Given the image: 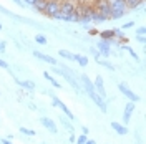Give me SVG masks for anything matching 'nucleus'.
Segmentation results:
<instances>
[{
  "label": "nucleus",
  "mask_w": 146,
  "mask_h": 144,
  "mask_svg": "<svg viewBox=\"0 0 146 144\" xmlns=\"http://www.w3.org/2000/svg\"><path fill=\"white\" fill-rule=\"evenodd\" d=\"M76 5L78 0H62L60 5V12L55 17V20H62V22H73L78 23V12H76Z\"/></svg>",
  "instance_id": "nucleus-1"
},
{
  "label": "nucleus",
  "mask_w": 146,
  "mask_h": 144,
  "mask_svg": "<svg viewBox=\"0 0 146 144\" xmlns=\"http://www.w3.org/2000/svg\"><path fill=\"white\" fill-rule=\"evenodd\" d=\"M110 5V20H119L123 18L125 15L128 13V9H126V2L125 0H106Z\"/></svg>",
  "instance_id": "nucleus-2"
},
{
  "label": "nucleus",
  "mask_w": 146,
  "mask_h": 144,
  "mask_svg": "<svg viewBox=\"0 0 146 144\" xmlns=\"http://www.w3.org/2000/svg\"><path fill=\"white\" fill-rule=\"evenodd\" d=\"M60 5H62V0H46V7L43 10V15L55 20V17L60 12Z\"/></svg>",
  "instance_id": "nucleus-3"
},
{
  "label": "nucleus",
  "mask_w": 146,
  "mask_h": 144,
  "mask_svg": "<svg viewBox=\"0 0 146 144\" xmlns=\"http://www.w3.org/2000/svg\"><path fill=\"white\" fill-rule=\"evenodd\" d=\"M93 9L96 10L101 17L106 18V22L110 20V13H111V10H110V5H108V2H106V0H95Z\"/></svg>",
  "instance_id": "nucleus-4"
},
{
  "label": "nucleus",
  "mask_w": 146,
  "mask_h": 144,
  "mask_svg": "<svg viewBox=\"0 0 146 144\" xmlns=\"http://www.w3.org/2000/svg\"><path fill=\"white\" fill-rule=\"evenodd\" d=\"M80 83H82V90L90 96V99L96 94V91H95V86H93V80H90L86 75H82V78H80Z\"/></svg>",
  "instance_id": "nucleus-5"
},
{
  "label": "nucleus",
  "mask_w": 146,
  "mask_h": 144,
  "mask_svg": "<svg viewBox=\"0 0 146 144\" xmlns=\"http://www.w3.org/2000/svg\"><path fill=\"white\" fill-rule=\"evenodd\" d=\"M52 104H53L55 108H60V109H62V111H63V114H65V116H68V119H70V121H73V119H75V114H73L72 111L68 109V106H66V104H65L60 98H56L55 94L52 96Z\"/></svg>",
  "instance_id": "nucleus-6"
},
{
  "label": "nucleus",
  "mask_w": 146,
  "mask_h": 144,
  "mask_svg": "<svg viewBox=\"0 0 146 144\" xmlns=\"http://www.w3.org/2000/svg\"><path fill=\"white\" fill-rule=\"evenodd\" d=\"M93 86H95V91H96V94L101 96V98L106 101L108 98V94H106V90H105V80H103V76H95V81H93Z\"/></svg>",
  "instance_id": "nucleus-7"
},
{
  "label": "nucleus",
  "mask_w": 146,
  "mask_h": 144,
  "mask_svg": "<svg viewBox=\"0 0 146 144\" xmlns=\"http://www.w3.org/2000/svg\"><path fill=\"white\" fill-rule=\"evenodd\" d=\"M118 90H119V93H121L123 96H126L131 103H136V101H139V96H138L135 91H131L129 88H128L126 83H119V85H118Z\"/></svg>",
  "instance_id": "nucleus-8"
},
{
  "label": "nucleus",
  "mask_w": 146,
  "mask_h": 144,
  "mask_svg": "<svg viewBox=\"0 0 146 144\" xmlns=\"http://www.w3.org/2000/svg\"><path fill=\"white\" fill-rule=\"evenodd\" d=\"M111 43H110V40H101L96 43V50H98V53H100V56H103V58H108V56H111L110 55V52H111Z\"/></svg>",
  "instance_id": "nucleus-9"
},
{
  "label": "nucleus",
  "mask_w": 146,
  "mask_h": 144,
  "mask_svg": "<svg viewBox=\"0 0 146 144\" xmlns=\"http://www.w3.org/2000/svg\"><path fill=\"white\" fill-rule=\"evenodd\" d=\"M135 114V103H128L126 106H125V113H123V124L128 126L129 124V121H131V116Z\"/></svg>",
  "instance_id": "nucleus-10"
},
{
  "label": "nucleus",
  "mask_w": 146,
  "mask_h": 144,
  "mask_svg": "<svg viewBox=\"0 0 146 144\" xmlns=\"http://www.w3.org/2000/svg\"><path fill=\"white\" fill-rule=\"evenodd\" d=\"M40 123H42V126H45L52 134H56L58 133V127H56V124H55L53 119H50V118H40Z\"/></svg>",
  "instance_id": "nucleus-11"
},
{
  "label": "nucleus",
  "mask_w": 146,
  "mask_h": 144,
  "mask_svg": "<svg viewBox=\"0 0 146 144\" xmlns=\"http://www.w3.org/2000/svg\"><path fill=\"white\" fill-rule=\"evenodd\" d=\"M33 56L38 58V60H42V61H45V63H48V65H52V66H56V60H55L53 56H50V55L42 53V52H33Z\"/></svg>",
  "instance_id": "nucleus-12"
},
{
  "label": "nucleus",
  "mask_w": 146,
  "mask_h": 144,
  "mask_svg": "<svg viewBox=\"0 0 146 144\" xmlns=\"http://www.w3.org/2000/svg\"><path fill=\"white\" fill-rule=\"evenodd\" d=\"M91 101L95 103V106H98V108L101 109V113H108V103H106L105 99L101 98V96H98V94H95V96L91 98Z\"/></svg>",
  "instance_id": "nucleus-13"
},
{
  "label": "nucleus",
  "mask_w": 146,
  "mask_h": 144,
  "mask_svg": "<svg viewBox=\"0 0 146 144\" xmlns=\"http://www.w3.org/2000/svg\"><path fill=\"white\" fill-rule=\"evenodd\" d=\"M110 126H111V129H113V131H115L118 136H126L128 134V127L125 126V124L118 123V121H113Z\"/></svg>",
  "instance_id": "nucleus-14"
},
{
  "label": "nucleus",
  "mask_w": 146,
  "mask_h": 144,
  "mask_svg": "<svg viewBox=\"0 0 146 144\" xmlns=\"http://www.w3.org/2000/svg\"><path fill=\"white\" fill-rule=\"evenodd\" d=\"M18 86H22V88H23L25 91H30V93L36 90V85H35V83H33L32 80H22Z\"/></svg>",
  "instance_id": "nucleus-15"
},
{
  "label": "nucleus",
  "mask_w": 146,
  "mask_h": 144,
  "mask_svg": "<svg viewBox=\"0 0 146 144\" xmlns=\"http://www.w3.org/2000/svg\"><path fill=\"white\" fill-rule=\"evenodd\" d=\"M118 48H119V50H125V52H128V53H129V56H131L135 61H139V56H138V53H136V52H135V50H133L129 45H119Z\"/></svg>",
  "instance_id": "nucleus-16"
},
{
  "label": "nucleus",
  "mask_w": 146,
  "mask_h": 144,
  "mask_svg": "<svg viewBox=\"0 0 146 144\" xmlns=\"http://www.w3.org/2000/svg\"><path fill=\"white\" fill-rule=\"evenodd\" d=\"M125 2H126L128 10H136L139 7H143V0H125Z\"/></svg>",
  "instance_id": "nucleus-17"
},
{
  "label": "nucleus",
  "mask_w": 146,
  "mask_h": 144,
  "mask_svg": "<svg viewBox=\"0 0 146 144\" xmlns=\"http://www.w3.org/2000/svg\"><path fill=\"white\" fill-rule=\"evenodd\" d=\"M73 61H76V63L80 65L82 68H85V66L88 65V58H86L85 55H78V53H75V56H73Z\"/></svg>",
  "instance_id": "nucleus-18"
},
{
  "label": "nucleus",
  "mask_w": 146,
  "mask_h": 144,
  "mask_svg": "<svg viewBox=\"0 0 146 144\" xmlns=\"http://www.w3.org/2000/svg\"><path fill=\"white\" fill-rule=\"evenodd\" d=\"M43 78H45V80H48V81H50L53 88H63V86H62V85H60L58 81L55 80V78H53V76H52V75H50V73H48V71H43Z\"/></svg>",
  "instance_id": "nucleus-19"
},
{
  "label": "nucleus",
  "mask_w": 146,
  "mask_h": 144,
  "mask_svg": "<svg viewBox=\"0 0 146 144\" xmlns=\"http://www.w3.org/2000/svg\"><path fill=\"white\" fill-rule=\"evenodd\" d=\"M45 7H46V0H36V3L33 5V10L36 13H43Z\"/></svg>",
  "instance_id": "nucleus-20"
},
{
  "label": "nucleus",
  "mask_w": 146,
  "mask_h": 144,
  "mask_svg": "<svg viewBox=\"0 0 146 144\" xmlns=\"http://www.w3.org/2000/svg\"><path fill=\"white\" fill-rule=\"evenodd\" d=\"M100 35V38L101 40H111V38H115V35H113V28H106V30H103V32H100L98 33Z\"/></svg>",
  "instance_id": "nucleus-21"
},
{
  "label": "nucleus",
  "mask_w": 146,
  "mask_h": 144,
  "mask_svg": "<svg viewBox=\"0 0 146 144\" xmlns=\"http://www.w3.org/2000/svg\"><path fill=\"white\" fill-rule=\"evenodd\" d=\"M60 123H62V126H63L66 131H70V133L75 131V127H73V124H72V121H70V119H66V118H60Z\"/></svg>",
  "instance_id": "nucleus-22"
},
{
  "label": "nucleus",
  "mask_w": 146,
  "mask_h": 144,
  "mask_svg": "<svg viewBox=\"0 0 146 144\" xmlns=\"http://www.w3.org/2000/svg\"><path fill=\"white\" fill-rule=\"evenodd\" d=\"M35 42L38 43V45H42V46H46V45H48V40H46V36L42 35V33H36V35H35Z\"/></svg>",
  "instance_id": "nucleus-23"
},
{
  "label": "nucleus",
  "mask_w": 146,
  "mask_h": 144,
  "mask_svg": "<svg viewBox=\"0 0 146 144\" xmlns=\"http://www.w3.org/2000/svg\"><path fill=\"white\" fill-rule=\"evenodd\" d=\"M58 55H60L62 58H65V60H68V61H73V56H75V53L68 52V50H60Z\"/></svg>",
  "instance_id": "nucleus-24"
},
{
  "label": "nucleus",
  "mask_w": 146,
  "mask_h": 144,
  "mask_svg": "<svg viewBox=\"0 0 146 144\" xmlns=\"http://www.w3.org/2000/svg\"><path fill=\"white\" fill-rule=\"evenodd\" d=\"M95 61L100 65V66H105V68H108L110 71H115V70H116V68H115V65L110 63V61H105V60H95Z\"/></svg>",
  "instance_id": "nucleus-25"
},
{
  "label": "nucleus",
  "mask_w": 146,
  "mask_h": 144,
  "mask_svg": "<svg viewBox=\"0 0 146 144\" xmlns=\"http://www.w3.org/2000/svg\"><path fill=\"white\" fill-rule=\"evenodd\" d=\"M18 131H20L22 134H25V136H30V137H33V136L36 134L33 129H30V127H25V126H20V127H18Z\"/></svg>",
  "instance_id": "nucleus-26"
},
{
  "label": "nucleus",
  "mask_w": 146,
  "mask_h": 144,
  "mask_svg": "<svg viewBox=\"0 0 146 144\" xmlns=\"http://www.w3.org/2000/svg\"><path fill=\"white\" fill-rule=\"evenodd\" d=\"M113 35H115L116 40H121L123 36H126V35H125V32H123L121 28H113Z\"/></svg>",
  "instance_id": "nucleus-27"
},
{
  "label": "nucleus",
  "mask_w": 146,
  "mask_h": 144,
  "mask_svg": "<svg viewBox=\"0 0 146 144\" xmlns=\"http://www.w3.org/2000/svg\"><path fill=\"white\" fill-rule=\"evenodd\" d=\"M88 52L95 56V60H100V58H101L100 53H98V50H96V46H88Z\"/></svg>",
  "instance_id": "nucleus-28"
},
{
  "label": "nucleus",
  "mask_w": 146,
  "mask_h": 144,
  "mask_svg": "<svg viewBox=\"0 0 146 144\" xmlns=\"http://www.w3.org/2000/svg\"><path fill=\"white\" fill-rule=\"evenodd\" d=\"M86 139H88V136H86V134H80L76 139H75V143H76V144H85V143H86Z\"/></svg>",
  "instance_id": "nucleus-29"
},
{
  "label": "nucleus",
  "mask_w": 146,
  "mask_h": 144,
  "mask_svg": "<svg viewBox=\"0 0 146 144\" xmlns=\"http://www.w3.org/2000/svg\"><path fill=\"white\" fill-rule=\"evenodd\" d=\"M135 27V20H131V22H126V23H123L121 25V30L125 32V30H128V28H133Z\"/></svg>",
  "instance_id": "nucleus-30"
},
{
  "label": "nucleus",
  "mask_w": 146,
  "mask_h": 144,
  "mask_svg": "<svg viewBox=\"0 0 146 144\" xmlns=\"http://www.w3.org/2000/svg\"><path fill=\"white\" fill-rule=\"evenodd\" d=\"M135 38H136L138 43H141V45H145V43H146V36H143V35H136Z\"/></svg>",
  "instance_id": "nucleus-31"
},
{
  "label": "nucleus",
  "mask_w": 146,
  "mask_h": 144,
  "mask_svg": "<svg viewBox=\"0 0 146 144\" xmlns=\"http://www.w3.org/2000/svg\"><path fill=\"white\" fill-rule=\"evenodd\" d=\"M136 35H143V36L146 35V28L143 27V25H141V27H138V28H136Z\"/></svg>",
  "instance_id": "nucleus-32"
},
{
  "label": "nucleus",
  "mask_w": 146,
  "mask_h": 144,
  "mask_svg": "<svg viewBox=\"0 0 146 144\" xmlns=\"http://www.w3.org/2000/svg\"><path fill=\"white\" fill-rule=\"evenodd\" d=\"M0 68H3V70H10V65L5 61V60H2L0 58Z\"/></svg>",
  "instance_id": "nucleus-33"
},
{
  "label": "nucleus",
  "mask_w": 146,
  "mask_h": 144,
  "mask_svg": "<svg viewBox=\"0 0 146 144\" xmlns=\"http://www.w3.org/2000/svg\"><path fill=\"white\" fill-rule=\"evenodd\" d=\"M5 45H7V43H5L3 40H0V55L5 53Z\"/></svg>",
  "instance_id": "nucleus-34"
},
{
  "label": "nucleus",
  "mask_w": 146,
  "mask_h": 144,
  "mask_svg": "<svg viewBox=\"0 0 146 144\" xmlns=\"http://www.w3.org/2000/svg\"><path fill=\"white\" fill-rule=\"evenodd\" d=\"M88 32H90V33H88V35H90V36H96V35H98V33H100V32H98L96 28H90Z\"/></svg>",
  "instance_id": "nucleus-35"
},
{
  "label": "nucleus",
  "mask_w": 146,
  "mask_h": 144,
  "mask_svg": "<svg viewBox=\"0 0 146 144\" xmlns=\"http://www.w3.org/2000/svg\"><path fill=\"white\" fill-rule=\"evenodd\" d=\"M23 3L28 5V7H33V5L36 3V0H23Z\"/></svg>",
  "instance_id": "nucleus-36"
},
{
  "label": "nucleus",
  "mask_w": 146,
  "mask_h": 144,
  "mask_svg": "<svg viewBox=\"0 0 146 144\" xmlns=\"http://www.w3.org/2000/svg\"><path fill=\"white\" fill-rule=\"evenodd\" d=\"M52 73H55V75H62V70H60L58 66H52Z\"/></svg>",
  "instance_id": "nucleus-37"
},
{
  "label": "nucleus",
  "mask_w": 146,
  "mask_h": 144,
  "mask_svg": "<svg viewBox=\"0 0 146 144\" xmlns=\"http://www.w3.org/2000/svg\"><path fill=\"white\" fill-rule=\"evenodd\" d=\"M12 2H15L18 7H22V9H25V3H23V0H12Z\"/></svg>",
  "instance_id": "nucleus-38"
},
{
  "label": "nucleus",
  "mask_w": 146,
  "mask_h": 144,
  "mask_svg": "<svg viewBox=\"0 0 146 144\" xmlns=\"http://www.w3.org/2000/svg\"><path fill=\"white\" fill-rule=\"evenodd\" d=\"M88 133H90L88 126H82V134H88Z\"/></svg>",
  "instance_id": "nucleus-39"
},
{
  "label": "nucleus",
  "mask_w": 146,
  "mask_h": 144,
  "mask_svg": "<svg viewBox=\"0 0 146 144\" xmlns=\"http://www.w3.org/2000/svg\"><path fill=\"white\" fill-rule=\"evenodd\" d=\"M75 139H76V137H75V134H73V133H70V137H68V141H70V143H75Z\"/></svg>",
  "instance_id": "nucleus-40"
},
{
  "label": "nucleus",
  "mask_w": 146,
  "mask_h": 144,
  "mask_svg": "<svg viewBox=\"0 0 146 144\" xmlns=\"http://www.w3.org/2000/svg\"><path fill=\"white\" fill-rule=\"evenodd\" d=\"M0 143L2 144H12V141H10V139H0Z\"/></svg>",
  "instance_id": "nucleus-41"
},
{
  "label": "nucleus",
  "mask_w": 146,
  "mask_h": 144,
  "mask_svg": "<svg viewBox=\"0 0 146 144\" xmlns=\"http://www.w3.org/2000/svg\"><path fill=\"white\" fill-rule=\"evenodd\" d=\"M85 144H96V143H95L93 139H86V143H85Z\"/></svg>",
  "instance_id": "nucleus-42"
},
{
  "label": "nucleus",
  "mask_w": 146,
  "mask_h": 144,
  "mask_svg": "<svg viewBox=\"0 0 146 144\" xmlns=\"http://www.w3.org/2000/svg\"><path fill=\"white\" fill-rule=\"evenodd\" d=\"M28 108H32V109H36V106L33 104V103H28Z\"/></svg>",
  "instance_id": "nucleus-43"
},
{
  "label": "nucleus",
  "mask_w": 146,
  "mask_h": 144,
  "mask_svg": "<svg viewBox=\"0 0 146 144\" xmlns=\"http://www.w3.org/2000/svg\"><path fill=\"white\" fill-rule=\"evenodd\" d=\"M2 30H3V25H2V22H0V32H2Z\"/></svg>",
  "instance_id": "nucleus-44"
},
{
  "label": "nucleus",
  "mask_w": 146,
  "mask_h": 144,
  "mask_svg": "<svg viewBox=\"0 0 146 144\" xmlns=\"http://www.w3.org/2000/svg\"><path fill=\"white\" fill-rule=\"evenodd\" d=\"M0 113H2V109H0Z\"/></svg>",
  "instance_id": "nucleus-45"
},
{
  "label": "nucleus",
  "mask_w": 146,
  "mask_h": 144,
  "mask_svg": "<svg viewBox=\"0 0 146 144\" xmlns=\"http://www.w3.org/2000/svg\"><path fill=\"white\" fill-rule=\"evenodd\" d=\"M43 144H45V143H43Z\"/></svg>",
  "instance_id": "nucleus-46"
}]
</instances>
